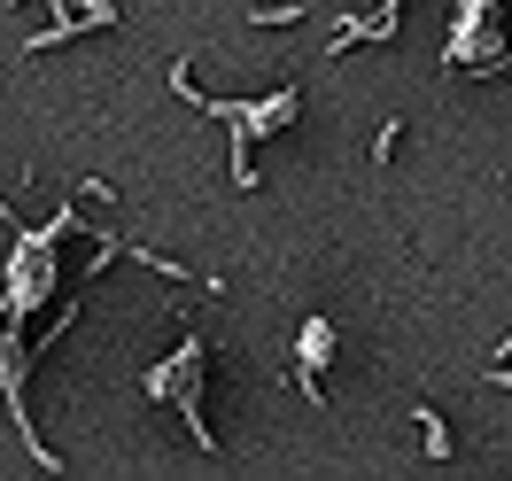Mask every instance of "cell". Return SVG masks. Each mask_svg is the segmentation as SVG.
<instances>
[{
    "label": "cell",
    "mask_w": 512,
    "mask_h": 481,
    "mask_svg": "<svg viewBox=\"0 0 512 481\" xmlns=\"http://www.w3.org/2000/svg\"><path fill=\"white\" fill-rule=\"evenodd\" d=\"M419 450H427V458H450V450H458V443H450V419L443 412H435V404H419Z\"/></svg>",
    "instance_id": "7a4b0ae2"
},
{
    "label": "cell",
    "mask_w": 512,
    "mask_h": 481,
    "mask_svg": "<svg viewBox=\"0 0 512 481\" xmlns=\"http://www.w3.org/2000/svg\"><path fill=\"white\" fill-rule=\"evenodd\" d=\"M481 381H489V388H512V365H489V373H481Z\"/></svg>",
    "instance_id": "277c9868"
},
{
    "label": "cell",
    "mask_w": 512,
    "mask_h": 481,
    "mask_svg": "<svg viewBox=\"0 0 512 481\" xmlns=\"http://www.w3.org/2000/svg\"><path fill=\"white\" fill-rule=\"evenodd\" d=\"M505 357H512V342H505Z\"/></svg>",
    "instance_id": "5b68a950"
},
{
    "label": "cell",
    "mask_w": 512,
    "mask_h": 481,
    "mask_svg": "<svg viewBox=\"0 0 512 481\" xmlns=\"http://www.w3.org/2000/svg\"><path fill=\"white\" fill-rule=\"evenodd\" d=\"M326 350H334V319H311V326H303V365H295L303 396H326V388H319V365H326Z\"/></svg>",
    "instance_id": "6da1fadb"
},
{
    "label": "cell",
    "mask_w": 512,
    "mask_h": 481,
    "mask_svg": "<svg viewBox=\"0 0 512 481\" xmlns=\"http://www.w3.org/2000/svg\"><path fill=\"white\" fill-rule=\"evenodd\" d=\"M256 32H272V24H303V0H280V8H249Z\"/></svg>",
    "instance_id": "3957f363"
}]
</instances>
